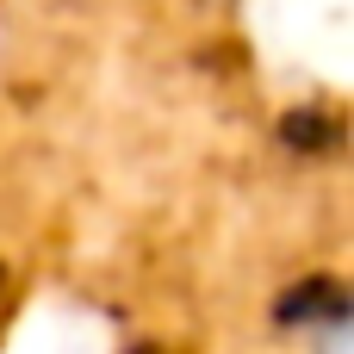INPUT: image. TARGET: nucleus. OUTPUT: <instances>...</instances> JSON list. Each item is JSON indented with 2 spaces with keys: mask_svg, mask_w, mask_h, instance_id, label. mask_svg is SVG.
<instances>
[{
  "mask_svg": "<svg viewBox=\"0 0 354 354\" xmlns=\"http://www.w3.org/2000/svg\"><path fill=\"white\" fill-rule=\"evenodd\" d=\"M311 354H348V317H330L311 330Z\"/></svg>",
  "mask_w": 354,
  "mask_h": 354,
  "instance_id": "nucleus-1",
  "label": "nucleus"
}]
</instances>
